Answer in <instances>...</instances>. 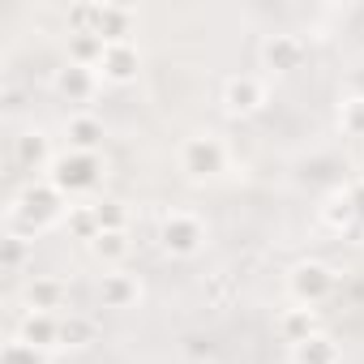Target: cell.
Here are the masks:
<instances>
[{"instance_id": "obj_13", "label": "cell", "mask_w": 364, "mask_h": 364, "mask_svg": "<svg viewBox=\"0 0 364 364\" xmlns=\"http://www.w3.org/2000/svg\"><path fill=\"white\" fill-rule=\"evenodd\" d=\"M65 296H69L65 279L35 274V279L26 283V304H31L35 313H69V309H65Z\"/></svg>"}, {"instance_id": "obj_6", "label": "cell", "mask_w": 364, "mask_h": 364, "mask_svg": "<svg viewBox=\"0 0 364 364\" xmlns=\"http://www.w3.org/2000/svg\"><path fill=\"white\" fill-rule=\"evenodd\" d=\"M133 5H112V0H103V5H95V18H90V31L107 43H129L133 35Z\"/></svg>"}, {"instance_id": "obj_23", "label": "cell", "mask_w": 364, "mask_h": 364, "mask_svg": "<svg viewBox=\"0 0 364 364\" xmlns=\"http://www.w3.org/2000/svg\"><path fill=\"white\" fill-rule=\"evenodd\" d=\"M0 364H48V351H39V347H31V343H22L18 334L5 343V355H0Z\"/></svg>"}, {"instance_id": "obj_8", "label": "cell", "mask_w": 364, "mask_h": 364, "mask_svg": "<svg viewBox=\"0 0 364 364\" xmlns=\"http://www.w3.org/2000/svg\"><path fill=\"white\" fill-rule=\"evenodd\" d=\"M262 103H266V86H262V77H253V73H240V77H232V82L223 86V107H228L232 116H253Z\"/></svg>"}, {"instance_id": "obj_10", "label": "cell", "mask_w": 364, "mask_h": 364, "mask_svg": "<svg viewBox=\"0 0 364 364\" xmlns=\"http://www.w3.org/2000/svg\"><path fill=\"white\" fill-rule=\"evenodd\" d=\"M137 65H141V56H137V43H133V39H129V43H107V52H103V60H99V77L124 86V82L137 77Z\"/></svg>"}, {"instance_id": "obj_28", "label": "cell", "mask_w": 364, "mask_h": 364, "mask_svg": "<svg viewBox=\"0 0 364 364\" xmlns=\"http://www.w3.org/2000/svg\"><path fill=\"white\" fill-rule=\"evenodd\" d=\"M355 95L364 99V73H355Z\"/></svg>"}, {"instance_id": "obj_18", "label": "cell", "mask_w": 364, "mask_h": 364, "mask_svg": "<svg viewBox=\"0 0 364 364\" xmlns=\"http://www.w3.org/2000/svg\"><path fill=\"white\" fill-rule=\"evenodd\" d=\"M14 154H18V163H22V167H31V171H43V167H52V163H56V159H48V137H43L39 129L22 133V137H18V146H14Z\"/></svg>"}, {"instance_id": "obj_3", "label": "cell", "mask_w": 364, "mask_h": 364, "mask_svg": "<svg viewBox=\"0 0 364 364\" xmlns=\"http://www.w3.org/2000/svg\"><path fill=\"white\" fill-rule=\"evenodd\" d=\"M159 240H163V249H167L171 257H193V253L202 249V240H206V228H202V219L189 215V210H171V215H163V223H159Z\"/></svg>"}, {"instance_id": "obj_16", "label": "cell", "mask_w": 364, "mask_h": 364, "mask_svg": "<svg viewBox=\"0 0 364 364\" xmlns=\"http://www.w3.org/2000/svg\"><path fill=\"white\" fill-rule=\"evenodd\" d=\"M291 364H343V347L326 330H317L313 338H304V343L291 347Z\"/></svg>"}, {"instance_id": "obj_14", "label": "cell", "mask_w": 364, "mask_h": 364, "mask_svg": "<svg viewBox=\"0 0 364 364\" xmlns=\"http://www.w3.org/2000/svg\"><path fill=\"white\" fill-rule=\"evenodd\" d=\"M65 137H69V150L99 154V146H103V120L90 116V112H77V116L65 120Z\"/></svg>"}, {"instance_id": "obj_5", "label": "cell", "mask_w": 364, "mask_h": 364, "mask_svg": "<svg viewBox=\"0 0 364 364\" xmlns=\"http://www.w3.org/2000/svg\"><path fill=\"white\" fill-rule=\"evenodd\" d=\"M60 210H65V198L52 185H35V189L22 193V202H14V215H26L35 223V232H43L48 223H56Z\"/></svg>"}, {"instance_id": "obj_1", "label": "cell", "mask_w": 364, "mask_h": 364, "mask_svg": "<svg viewBox=\"0 0 364 364\" xmlns=\"http://www.w3.org/2000/svg\"><path fill=\"white\" fill-rule=\"evenodd\" d=\"M99 180H103V159L99 154H77V150H65L48 171V185L60 198H82V193L99 189Z\"/></svg>"}, {"instance_id": "obj_9", "label": "cell", "mask_w": 364, "mask_h": 364, "mask_svg": "<svg viewBox=\"0 0 364 364\" xmlns=\"http://www.w3.org/2000/svg\"><path fill=\"white\" fill-rule=\"evenodd\" d=\"M141 300V283H137V274H129V270H107L103 279H99V304L103 309H133Z\"/></svg>"}, {"instance_id": "obj_19", "label": "cell", "mask_w": 364, "mask_h": 364, "mask_svg": "<svg viewBox=\"0 0 364 364\" xmlns=\"http://www.w3.org/2000/svg\"><path fill=\"white\" fill-rule=\"evenodd\" d=\"M95 317H86V313H60V347H90L95 343Z\"/></svg>"}, {"instance_id": "obj_2", "label": "cell", "mask_w": 364, "mask_h": 364, "mask_svg": "<svg viewBox=\"0 0 364 364\" xmlns=\"http://www.w3.org/2000/svg\"><path fill=\"white\" fill-rule=\"evenodd\" d=\"M180 167H185L193 180H210L228 167V146L215 133H193L180 146Z\"/></svg>"}, {"instance_id": "obj_7", "label": "cell", "mask_w": 364, "mask_h": 364, "mask_svg": "<svg viewBox=\"0 0 364 364\" xmlns=\"http://www.w3.org/2000/svg\"><path fill=\"white\" fill-rule=\"evenodd\" d=\"M99 69H86V65H65L56 69V95L69 99V103H90L99 95Z\"/></svg>"}, {"instance_id": "obj_20", "label": "cell", "mask_w": 364, "mask_h": 364, "mask_svg": "<svg viewBox=\"0 0 364 364\" xmlns=\"http://www.w3.org/2000/svg\"><path fill=\"white\" fill-rule=\"evenodd\" d=\"M321 219H326L334 232H351V228H355V206H351L347 189H343V193H334V198L321 206Z\"/></svg>"}, {"instance_id": "obj_4", "label": "cell", "mask_w": 364, "mask_h": 364, "mask_svg": "<svg viewBox=\"0 0 364 364\" xmlns=\"http://www.w3.org/2000/svg\"><path fill=\"white\" fill-rule=\"evenodd\" d=\"M287 291H291L296 304L317 309V304L334 291V274H330V266H321V262H300V266L291 270V279H287Z\"/></svg>"}, {"instance_id": "obj_15", "label": "cell", "mask_w": 364, "mask_h": 364, "mask_svg": "<svg viewBox=\"0 0 364 364\" xmlns=\"http://www.w3.org/2000/svg\"><path fill=\"white\" fill-rule=\"evenodd\" d=\"M274 330H279V338L283 343H304V338H313L317 334V317H313V309H304V304H291V309H283L279 317H274Z\"/></svg>"}, {"instance_id": "obj_22", "label": "cell", "mask_w": 364, "mask_h": 364, "mask_svg": "<svg viewBox=\"0 0 364 364\" xmlns=\"http://www.w3.org/2000/svg\"><path fill=\"white\" fill-rule=\"evenodd\" d=\"M90 249H95V257H103V262H112V266H116V262H124V257H129V232H103Z\"/></svg>"}, {"instance_id": "obj_11", "label": "cell", "mask_w": 364, "mask_h": 364, "mask_svg": "<svg viewBox=\"0 0 364 364\" xmlns=\"http://www.w3.org/2000/svg\"><path fill=\"white\" fill-rule=\"evenodd\" d=\"M18 338L31 343V347H39V351L60 347V313H35V309H26L22 326H18Z\"/></svg>"}, {"instance_id": "obj_21", "label": "cell", "mask_w": 364, "mask_h": 364, "mask_svg": "<svg viewBox=\"0 0 364 364\" xmlns=\"http://www.w3.org/2000/svg\"><path fill=\"white\" fill-rule=\"evenodd\" d=\"M69 232H73L77 240L95 245V240L103 236V228H99V215H95V206H69Z\"/></svg>"}, {"instance_id": "obj_26", "label": "cell", "mask_w": 364, "mask_h": 364, "mask_svg": "<svg viewBox=\"0 0 364 364\" xmlns=\"http://www.w3.org/2000/svg\"><path fill=\"white\" fill-rule=\"evenodd\" d=\"M22 266H26V240H22L18 232H9V236H5V270L18 274Z\"/></svg>"}, {"instance_id": "obj_27", "label": "cell", "mask_w": 364, "mask_h": 364, "mask_svg": "<svg viewBox=\"0 0 364 364\" xmlns=\"http://www.w3.org/2000/svg\"><path fill=\"white\" fill-rule=\"evenodd\" d=\"M347 198L355 206V232H364V176L355 180V185H347Z\"/></svg>"}, {"instance_id": "obj_12", "label": "cell", "mask_w": 364, "mask_h": 364, "mask_svg": "<svg viewBox=\"0 0 364 364\" xmlns=\"http://www.w3.org/2000/svg\"><path fill=\"white\" fill-rule=\"evenodd\" d=\"M262 60L274 73H291V69L304 65V39L300 35H270L266 48H262Z\"/></svg>"}, {"instance_id": "obj_24", "label": "cell", "mask_w": 364, "mask_h": 364, "mask_svg": "<svg viewBox=\"0 0 364 364\" xmlns=\"http://www.w3.org/2000/svg\"><path fill=\"white\" fill-rule=\"evenodd\" d=\"M95 215H99V228H103V232H129V210H124V202H95Z\"/></svg>"}, {"instance_id": "obj_17", "label": "cell", "mask_w": 364, "mask_h": 364, "mask_svg": "<svg viewBox=\"0 0 364 364\" xmlns=\"http://www.w3.org/2000/svg\"><path fill=\"white\" fill-rule=\"evenodd\" d=\"M103 52H107V39H99L95 31H69V65L99 69Z\"/></svg>"}, {"instance_id": "obj_25", "label": "cell", "mask_w": 364, "mask_h": 364, "mask_svg": "<svg viewBox=\"0 0 364 364\" xmlns=\"http://www.w3.org/2000/svg\"><path fill=\"white\" fill-rule=\"evenodd\" d=\"M338 124H343L347 137H364V99H360V95H351V99L338 107Z\"/></svg>"}]
</instances>
